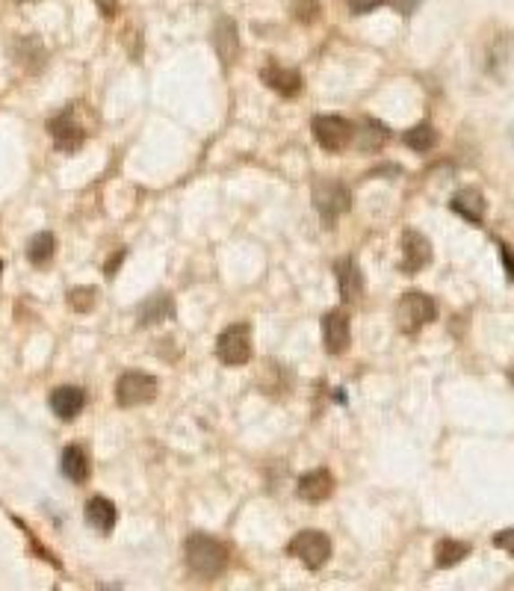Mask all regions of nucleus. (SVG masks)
<instances>
[{
  "label": "nucleus",
  "mask_w": 514,
  "mask_h": 591,
  "mask_svg": "<svg viewBox=\"0 0 514 591\" xmlns=\"http://www.w3.org/2000/svg\"><path fill=\"white\" fill-rule=\"evenodd\" d=\"M187 562L201 579H216L228 568V547L213 535L198 533L187 542Z\"/></svg>",
  "instance_id": "f257e3e1"
},
{
  "label": "nucleus",
  "mask_w": 514,
  "mask_h": 591,
  "mask_svg": "<svg viewBox=\"0 0 514 591\" xmlns=\"http://www.w3.org/2000/svg\"><path fill=\"white\" fill-rule=\"evenodd\" d=\"M314 207L319 213L322 225L331 228L335 222L352 207V196L346 190V183L340 181H331V178H322L314 183Z\"/></svg>",
  "instance_id": "f03ea898"
},
{
  "label": "nucleus",
  "mask_w": 514,
  "mask_h": 591,
  "mask_svg": "<svg viewBox=\"0 0 514 591\" xmlns=\"http://www.w3.org/2000/svg\"><path fill=\"white\" fill-rule=\"evenodd\" d=\"M435 320H438V308L426 293H405L396 302V325L402 334H414Z\"/></svg>",
  "instance_id": "7ed1b4c3"
},
{
  "label": "nucleus",
  "mask_w": 514,
  "mask_h": 591,
  "mask_svg": "<svg viewBox=\"0 0 514 591\" xmlns=\"http://www.w3.org/2000/svg\"><path fill=\"white\" fill-rule=\"evenodd\" d=\"M157 396V379L143 370H125L116 382V400L122 409H134V405L154 402Z\"/></svg>",
  "instance_id": "20e7f679"
},
{
  "label": "nucleus",
  "mask_w": 514,
  "mask_h": 591,
  "mask_svg": "<svg viewBox=\"0 0 514 591\" xmlns=\"http://www.w3.org/2000/svg\"><path fill=\"white\" fill-rule=\"evenodd\" d=\"M287 553L296 556L305 568L317 570L331 559V542H328L326 533H319V529H305V533H299L293 542H290Z\"/></svg>",
  "instance_id": "39448f33"
},
{
  "label": "nucleus",
  "mask_w": 514,
  "mask_h": 591,
  "mask_svg": "<svg viewBox=\"0 0 514 591\" xmlns=\"http://www.w3.org/2000/svg\"><path fill=\"white\" fill-rule=\"evenodd\" d=\"M216 355L222 364L228 366H243L251 358V334L248 325H228L216 340Z\"/></svg>",
  "instance_id": "423d86ee"
},
{
  "label": "nucleus",
  "mask_w": 514,
  "mask_h": 591,
  "mask_svg": "<svg viewBox=\"0 0 514 591\" xmlns=\"http://www.w3.org/2000/svg\"><path fill=\"white\" fill-rule=\"evenodd\" d=\"M48 134L54 137L57 148H63V151H77V148L86 142V134H89V130L83 128V121L77 119V110H74V107H65L63 113H57L54 119L48 121Z\"/></svg>",
  "instance_id": "0eeeda50"
},
{
  "label": "nucleus",
  "mask_w": 514,
  "mask_h": 591,
  "mask_svg": "<svg viewBox=\"0 0 514 591\" xmlns=\"http://www.w3.org/2000/svg\"><path fill=\"white\" fill-rule=\"evenodd\" d=\"M314 137L319 142V148L326 151H343L352 142V121L335 116V113H322L314 119Z\"/></svg>",
  "instance_id": "6e6552de"
},
{
  "label": "nucleus",
  "mask_w": 514,
  "mask_h": 591,
  "mask_svg": "<svg viewBox=\"0 0 514 591\" xmlns=\"http://www.w3.org/2000/svg\"><path fill=\"white\" fill-rule=\"evenodd\" d=\"M213 48H216V57H219V63L225 66V68H231L240 59V30H237V24H234V18H228V15H222V18H216V24H213Z\"/></svg>",
  "instance_id": "1a4fd4ad"
},
{
  "label": "nucleus",
  "mask_w": 514,
  "mask_h": 591,
  "mask_svg": "<svg viewBox=\"0 0 514 591\" xmlns=\"http://www.w3.org/2000/svg\"><path fill=\"white\" fill-rule=\"evenodd\" d=\"M431 243L423 237L420 231H405L402 234V269L405 272H420V269H426L429 263H431Z\"/></svg>",
  "instance_id": "9d476101"
},
{
  "label": "nucleus",
  "mask_w": 514,
  "mask_h": 591,
  "mask_svg": "<svg viewBox=\"0 0 514 591\" xmlns=\"http://www.w3.org/2000/svg\"><path fill=\"white\" fill-rule=\"evenodd\" d=\"M296 491L305 503H322L335 494V476H331L328 467H317V471L301 473Z\"/></svg>",
  "instance_id": "9b49d317"
},
{
  "label": "nucleus",
  "mask_w": 514,
  "mask_h": 591,
  "mask_svg": "<svg viewBox=\"0 0 514 591\" xmlns=\"http://www.w3.org/2000/svg\"><path fill=\"white\" fill-rule=\"evenodd\" d=\"M322 343L331 355H343L352 343V331H349V317L340 311H331L322 317Z\"/></svg>",
  "instance_id": "f8f14e48"
},
{
  "label": "nucleus",
  "mask_w": 514,
  "mask_h": 591,
  "mask_svg": "<svg viewBox=\"0 0 514 591\" xmlns=\"http://www.w3.org/2000/svg\"><path fill=\"white\" fill-rule=\"evenodd\" d=\"M260 80H264L272 92H278L281 98H296L301 92V75L296 68H287V66H275V63L264 66L260 68Z\"/></svg>",
  "instance_id": "ddd939ff"
},
{
  "label": "nucleus",
  "mask_w": 514,
  "mask_h": 591,
  "mask_svg": "<svg viewBox=\"0 0 514 591\" xmlns=\"http://www.w3.org/2000/svg\"><path fill=\"white\" fill-rule=\"evenodd\" d=\"M335 275H337V290H340V299L343 302H358L364 296V275L355 267L352 258H340L335 263Z\"/></svg>",
  "instance_id": "4468645a"
},
{
  "label": "nucleus",
  "mask_w": 514,
  "mask_h": 591,
  "mask_svg": "<svg viewBox=\"0 0 514 591\" xmlns=\"http://www.w3.org/2000/svg\"><path fill=\"white\" fill-rule=\"evenodd\" d=\"M388 139H390V130L372 116H364L358 125H352V142H355L361 151H367V154L370 151H379Z\"/></svg>",
  "instance_id": "2eb2a0df"
},
{
  "label": "nucleus",
  "mask_w": 514,
  "mask_h": 591,
  "mask_svg": "<svg viewBox=\"0 0 514 591\" xmlns=\"http://www.w3.org/2000/svg\"><path fill=\"white\" fill-rule=\"evenodd\" d=\"M449 207L456 210L461 219H467V222H473V225H479V222L485 219L488 201H485V196H482L479 190L465 187V190H458L456 196H452Z\"/></svg>",
  "instance_id": "dca6fc26"
},
{
  "label": "nucleus",
  "mask_w": 514,
  "mask_h": 591,
  "mask_svg": "<svg viewBox=\"0 0 514 591\" xmlns=\"http://www.w3.org/2000/svg\"><path fill=\"white\" fill-rule=\"evenodd\" d=\"M86 405V393L80 391V387H57L54 393H50V411H54L59 420H74V417L83 411Z\"/></svg>",
  "instance_id": "f3484780"
},
{
  "label": "nucleus",
  "mask_w": 514,
  "mask_h": 591,
  "mask_svg": "<svg viewBox=\"0 0 514 591\" xmlns=\"http://www.w3.org/2000/svg\"><path fill=\"white\" fill-rule=\"evenodd\" d=\"M116 521H118V512H116L113 500H107V497L98 494L86 503V524L92 526L95 533H100V535L113 533Z\"/></svg>",
  "instance_id": "a211bd4d"
},
{
  "label": "nucleus",
  "mask_w": 514,
  "mask_h": 591,
  "mask_svg": "<svg viewBox=\"0 0 514 591\" xmlns=\"http://www.w3.org/2000/svg\"><path fill=\"white\" fill-rule=\"evenodd\" d=\"M59 464H63L65 479H72V482H77V485H83L89 479V473H92L89 453H86V446H80V444H68L63 450V462Z\"/></svg>",
  "instance_id": "6ab92c4d"
},
{
  "label": "nucleus",
  "mask_w": 514,
  "mask_h": 591,
  "mask_svg": "<svg viewBox=\"0 0 514 591\" xmlns=\"http://www.w3.org/2000/svg\"><path fill=\"white\" fill-rule=\"evenodd\" d=\"M171 313H175V299L171 296H154L139 308V325H157L169 320Z\"/></svg>",
  "instance_id": "aec40b11"
},
{
  "label": "nucleus",
  "mask_w": 514,
  "mask_h": 591,
  "mask_svg": "<svg viewBox=\"0 0 514 591\" xmlns=\"http://www.w3.org/2000/svg\"><path fill=\"white\" fill-rule=\"evenodd\" d=\"M470 556V544L456 542V538H443L435 547V565L438 568H456L458 562H465Z\"/></svg>",
  "instance_id": "412c9836"
},
{
  "label": "nucleus",
  "mask_w": 514,
  "mask_h": 591,
  "mask_svg": "<svg viewBox=\"0 0 514 591\" xmlns=\"http://www.w3.org/2000/svg\"><path fill=\"white\" fill-rule=\"evenodd\" d=\"M54 254H57V237L50 231H42V234H36L33 240H30V246H27V258L36 263V267H45V263H50L54 260Z\"/></svg>",
  "instance_id": "4be33fe9"
},
{
  "label": "nucleus",
  "mask_w": 514,
  "mask_h": 591,
  "mask_svg": "<svg viewBox=\"0 0 514 591\" xmlns=\"http://www.w3.org/2000/svg\"><path fill=\"white\" fill-rule=\"evenodd\" d=\"M405 146H408L411 151H417V154H426V151H431V148L438 146V130L431 128V125L411 128L408 134H405Z\"/></svg>",
  "instance_id": "5701e85b"
},
{
  "label": "nucleus",
  "mask_w": 514,
  "mask_h": 591,
  "mask_svg": "<svg viewBox=\"0 0 514 591\" xmlns=\"http://www.w3.org/2000/svg\"><path fill=\"white\" fill-rule=\"evenodd\" d=\"M293 15L301 24H314L319 18V0H293Z\"/></svg>",
  "instance_id": "b1692460"
},
{
  "label": "nucleus",
  "mask_w": 514,
  "mask_h": 591,
  "mask_svg": "<svg viewBox=\"0 0 514 591\" xmlns=\"http://www.w3.org/2000/svg\"><path fill=\"white\" fill-rule=\"evenodd\" d=\"M388 0H346V6H349V13L352 15H367V13H372V9H379V6H385Z\"/></svg>",
  "instance_id": "393cba45"
},
{
  "label": "nucleus",
  "mask_w": 514,
  "mask_h": 591,
  "mask_svg": "<svg viewBox=\"0 0 514 591\" xmlns=\"http://www.w3.org/2000/svg\"><path fill=\"white\" fill-rule=\"evenodd\" d=\"M68 302L74 304V311H89L95 304V293L92 290H74L68 296Z\"/></svg>",
  "instance_id": "a878e982"
},
{
  "label": "nucleus",
  "mask_w": 514,
  "mask_h": 591,
  "mask_svg": "<svg viewBox=\"0 0 514 591\" xmlns=\"http://www.w3.org/2000/svg\"><path fill=\"white\" fill-rule=\"evenodd\" d=\"M493 542H497V547H506V550H511V529H506V533H500L497 538H493Z\"/></svg>",
  "instance_id": "bb28decb"
},
{
  "label": "nucleus",
  "mask_w": 514,
  "mask_h": 591,
  "mask_svg": "<svg viewBox=\"0 0 514 591\" xmlns=\"http://www.w3.org/2000/svg\"><path fill=\"white\" fill-rule=\"evenodd\" d=\"M396 6H399V13H411V9L417 6V0H396Z\"/></svg>",
  "instance_id": "cd10ccee"
},
{
  "label": "nucleus",
  "mask_w": 514,
  "mask_h": 591,
  "mask_svg": "<svg viewBox=\"0 0 514 591\" xmlns=\"http://www.w3.org/2000/svg\"><path fill=\"white\" fill-rule=\"evenodd\" d=\"M500 254H502V263H506V269H509V278H511V258H509V249H506V246H500Z\"/></svg>",
  "instance_id": "c85d7f7f"
},
{
  "label": "nucleus",
  "mask_w": 514,
  "mask_h": 591,
  "mask_svg": "<svg viewBox=\"0 0 514 591\" xmlns=\"http://www.w3.org/2000/svg\"><path fill=\"white\" fill-rule=\"evenodd\" d=\"M0 272H4V260H0Z\"/></svg>",
  "instance_id": "c756f323"
}]
</instances>
